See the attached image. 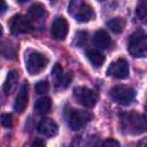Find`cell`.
<instances>
[{
	"instance_id": "obj_2",
	"label": "cell",
	"mask_w": 147,
	"mask_h": 147,
	"mask_svg": "<svg viewBox=\"0 0 147 147\" xmlns=\"http://www.w3.org/2000/svg\"><path fill=\"white\" fill-rule=\"evenodd\" d=\"M127 51L133 57H145L147 54V39L142 30L134 31L127 41Z\"/></svg>"
},
{
	"instance_id": "obj_20",
	"label": "cell",
	"mask_w": 147,
	"mask_h": 147,
	"mask_svg": "<svg viewBox=\"0 0 147 147\" xmlns=\"http://www.w3.org/2000/svg\"><path fill=\"white\" fill-rule=\"evenodd\" d=\"M136 14L138 16V18H140L141 21H146V0H140L137 5V9H136Z\"/></svg>"
},
{
	"instance_id": "obj_27",
	"label": "cell",
	"mask_w": 147,
	"mask_h": 147,
	"mask_svg": "<svg viewBox=\"0 0 147 147\" xmlns=\"http://www.w3.org/2000/svg\"><path fill=\"white\" fill-rule=\"evenodd\" d=\"M20 3H24V2H26V1H29V0H17Z\"/></svg>"
},
{
	"instance_id": "obj_5",
	"label": "cell",
	"mask_w": 147,
	"mask_h": 147,
	"mask_svg": "<svg viewBox=\"0 0 147 147\" xmlns=\"http://www.w3.org/2000/svg\"><path fill=\"white\" fill-rule=\"evenodd\" d=\"M109 95L113 101H115L119 105H123V106H127L133 102V100L136 98V92L130 86L116 85L110 90Z\"/></svg>"
},
{
	"instance_id": "obj_24",
	"label": "cell",
	"mask_w": 147,
	"mask_h": 147,
	"mask_svg": "<svg viewBox=\"0 0 147 147\" xmlns=\"http://www.w3.org/2000/svg\"><path fill=\"white\" fill-rule=\"evenodd\" d=\"M102 145L103 146H116L117 147V146H119V142L114 140V139H107V140H105L102 142Z\"/></svg>"
},
{
	"instance_id": "obj_3",
	"label": "cell",
	"mask_w": 147,
	"mask_h": 147,
	"mask_svg": "<svg viewBox=\"0 0 147 147\" xmlns=\"http://www.w3.org/2000/svg\"><path fill=\"white\" fill-rule=\"evenodd\" d=\"M69 13L75 16L78 22H88L94 18L95 14L93 8L84 0H71L69 6Z\"/></svg>"
},
{
	"instance_id": "obj_23",
	"label": "cell",
	"mask_w": 147,
	"mask_h": 147,
	"mask_svg": "<svg viewBox=\"0 0 147 147\" xmlns=\"http://www.w3.org/2000/svg\"><path fill=\"white\" fill-rule=\"evenodd\" d=\"M0 122L5 127H11L13 125V116L10 114H2L0 117Z\"/></svg>"
},
{
	"instance_id": "obj_4",
	"label": "cell",
	"mask_w": 147,
	"mask_h": 147,
	"mask_svg": "<svg viewBox=\"0 0 147 147\" xmlns=\"http://www.w3.org/2000/svg\"><path fill=\"white\" fill-rule=\"evenodd\" d=\"M65 117H67V122H68L69 126L72 130L78 131V130L83 129L92 119L93 115L90 111H86V110L69 108L65 111Z\"/></svg>"
},
{
	"instance_id": "obj_6",
	"label": "cell",
	"mask_w": 147,
	"mask_h": 147,
	"mask_svg": "<svg viewBox=\"0 0 147 147\" xmlns=\"http://www.w3.org/2000/svg\"><path fill=\"white\" fill-rule=\"evenodd\" d=\"M25 62H26L25 65H26L28 72L30 75H38L46 68L48 63V59L44 54L32 51L26 55Z\"/></svg>"
},
{
	"instance_id": "obj_8",
	"label": "cell",
	"mask_w": 147,
	"mask_h": 147,
	"mask_svg": "<svg viewBox=\"0 0 147 147\" xmlns=\"http://www.w3.org/2000/svg\"><path fill=\"white\" fill-rule=\"evenodd\" d=\"M10 31L14 34H22V33H30L33 30V24L28 18V16L17 14L14 15L9 21Z\"/></svg>"
},
{
	"instance_id": "obj_1",
	"label": "cell",
	"mask_w": 147,
	"mask_h": 147,
	"mask_svg": "<svg viewBox=\"0 0 147 147\" xmlns=\"http://www.w3.org/2000/svg\"><path fill=\"white\" fill-rule=\"evenodd\" d=\"M121 129L126 134H141L146 131V117L136 113H123L119 115Z\"/></svg>"
},
{
	"instance_id": "obj_13",
	"label": "cell",
	"mask_w": 147,
	"mask_h": 147,
	"mask_svg": "<svg viewBox=\"0 0 147 147\" xmlns=\"http://www.w3.org/2000/svg\"><path fill=\"white\" fill-rule=\"evenodd\" d=\"M46 15H47V13H46L45 7L41 3L37 2V3H34L30 7L29 13H28V18L33 24V22H36V21L37 22H42Z\"/></svg>"
},
{
	"instance_id": "obj_25",
	"label": "cell",
	"mask_w": 147,
	"mask_h": 147,
	"mask_svg": "<svg viewBox=\"0 0 147 147\" xmlns=\"http://www.w3.org/2000/svg\"><path fill=\"white\" fill-rule=\"evenodd\" d=\"M7 10V3L5 0H0V14L5 13Z\"/></svg>"
},
{
	"instance_id": "obj_10",
	"label": "cell",
	"mask_w": 147,
	"mask_h": 147,
	"mask_svg": "<svg viewBox=\"0 0 147 147\" xmlns=\"http://www.w3.org/2000/svg\"><path fill=\"white\" fill-rule=\"evenodd\" d=\"M52 36L54 39L57 40H64L69 32V23L63 16H57L52 23L51 29Z\"/></svg>"
},
{
	"instance_id": "obj_17",
	"label": "cell",
	"mask_w": 147,
	"mask_h": 147,
	"mask_svg": "<svg viewBox=\"0 0 147 147\" xmlns=\"http://www.w3.org/2000/svg\"><path fill=\"white\" fill-rule=\"evenodd\" d=\"M107 26L110 31L114 33H121L125 28V21L122 17H114L109 21H107Z\"/></svg>"
},
{
	"instance_id": "obj_18",
	"label": "cell",
	"mask_w": 147,
	"mask_h": 147,
	"mask_svg": "<svg viewBox=\"0 0 147 147\" xmlns=\"http://www.w3.org/2000/svg\"><path fill=\"white\" fill-rule=\"evenodd\" d=\"M34 109L37 110V113H39L41 115L49 113L52 109V100L49 98H41V99L37 100V102L34 105Z\"/></svg>"
},
{
	"instance_id": "obj_21",
	"label": "cell",
	"mask_w": 147,
	"mask_h": 147,
	"mask_svg": "<svg viewBox=\"0 0 147 147\" xmlns=\"http://www.w3.org/2000/svg\"><path fill=\"white\" fill-rule=\"evenodd\" d=\"M87 40V33L85 31H78L76 33V37H75V40H74V44L78 47H82Z\"/></svg>"
},
{
	"instance_id": "obj_7",
	"label": "cell",
	"mask_w": 147,
	"mask_h": 147,
	"mask_svg": "<svg viewBox=\"0 0 147 147\" xmlns=\"http://www.w3.org/2000/svg\"><path fill=\"white\" fill-rule=\"evenodd\" d=\"M74 98L75 100L86 108H93L96 105L98 95L94 91L85 87V86H78L74 90Z\"/></svg>"
},
{
	"instance_id": "obj_12",
	"label": "cell",
	"mask_w": 147,
	"mask_h": 147,
	"mask_svg": "<svg viewBox=\"0 0 147 147\" xmlns=\"http://www.w3.org/2000/svg\"><path fill=\"white\" fill-rule=\"evenodd\" d=\"M38 132L45 137H54L57 133V124L51 118H42L38 126Z\"/></svg>"
},
{
	"instance_id": "obj_15",
	"label": "cell",
	"mask_w": 147,
	"mask_h": 147,
	"mask_svg": "<svg viewBox=\"0 0 147 147\" xmlns=\"http://www.w3.org/2000/svg\"><path fill=\"white\" fill-rule=\"evenodd\" d=\"M18 78H20V74H18L17 70H10V71H8L7 77H6V80L3 83V87H2L6 95H9L13 92V90L15 88V86L17 84Z\"/></svg>"
},
{
	"instance_id": "obj_19",
	"label": "cell",
	"mask_w": 147,
	"mask_h": 147,
	"mask_svg": "<svg viewBox=\"0 0 147 147\" xmlns=\"http://www.w3.org/2000/svg\"><path fill=\"white\" fill-rule=\"evenodd\" d=\"M52 74H53V78L56 82V84H61L62 78L64 76V72H63V69H62V67H61L60 63H55V65L53 67Z\"/></svg>"
},
{
	"instance_id": "obj_26",
	"label": "cell",
	"mask_w": 147,
	"mask_h": 147,
	"mask_svg": "<svg viewBox=\"0 0 147 147\" xmlns=\"http://www.w3.org/2000/svg\"><path fill=\"white\" fill-rule=\"evenodd\" d=\"M32 146H40V147H42V146H45V142L42 140H40V139H36L32 142Z\"/></svg>"
},
{
	"instance_id": "obj_14",
	"label": "cell",
	"mask_w": 147,
	"mask_h": 147,
	"mask_svg": "<svg viewBox=\"0 0 147 147\" xmlns=\"http://www.w3.org/2000/svg\"><path fill=\"white\" fill-rule=\"evenodd\" d=\"M93 41L94 45L100 49H107L111 44L109 34L105 30H98L93 36Z\"/></svg>"
},
{
	"instance_id": "obj_11",
	"label": "cell",
	"mask_w": 147,
	"mask_h": 147,
	"mask_svg": "<svg viewBox=\"0 0 147 147\" xmlns=\"http://www.w3.org/2000/svg\"><path fill=\"white\" fill-rule=\"evenodd\" d=\"M28 102H29V85L28 83H23L16 95L14 109L17 113H23L28 106Z\"/></svg>"
},
{
	"instance_id": "obj_16",
	"label": "cell",
	"mask_w": 147,
	"mask_h": 147,
	"mask_svg": "<svg viewBox=\"0 0 147 147\" xmlns=\"http://www.w3.org/2000/svg\"><path fill=\"white\" fill-rule=\"evenodd\" d=\"M85 55H86V57L88 59V61L92 63V65L95 67V68L101 67V65L105 63V60H106L105 55H103L100 51H98V49H93V48L86 49Z\"/></svg>"
},
{
	"instance_id": "obj_28",
	"label": "cell",
	"mask_w": 147,
	"mask_h": 147,
	"mask_svg": "<svg viewBox=\"0 0 147 147\" xmlns=\"http://www.w3.org/2000/svg\"><path fill=\"white\" fill-rule=\"evenodd\" d=\"M2 33V26H1V24H0V34Z\"/></svg>"
},
{
	"instance_id": "obj_22",
	"label": "cell",
	"mask_w": 147,
	"mask_h": 147,
	"mask_svg": "<svg viewBox=\"0 0 147 147\" xmlns=\"http://www.w3.org/2000/svg\"><path fill=\"white\" fill-rule=\"evenodd\" d=\"M49 88V84L47 80H39L36 85H34V90L36 93L38 94H45Z\"/></svg>"
},
{
	"instance_id": "obj_9",
	"label": "cell",
	"mask_w": 147,
	"mask_h": 147,
	"mask_svg": "<svg viewBox=\"0 0 147 147\" xmlns=\"http://www.w3.org/2000/svg\"><path fill=\"white\" fill-rule=\"evenodd\" d=\"M129 74H130V68L127 62L124 59H118L113 63H110L107 70V75L113 76L117 79H124L129 77Z\"/></svg>"
},
{
	"instance_id": "obj_29",
	"label": "cell",
	"mask_w": 147,
	"mask_h": 147,
	"mask_svg": "<svg viewBox=\"0 0 147 147\" xmlns=\"http://www.w3.org/2000/svg\"><path fill=\"white\" fill-rule=\"evenodd\" d=\"M99 1H103V0H99Z\"/></svg>"
}]
</instances>
